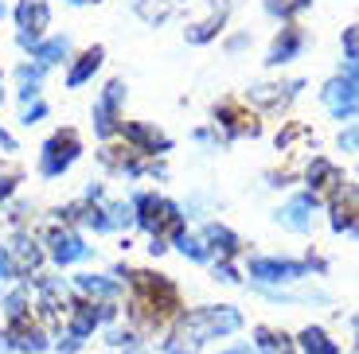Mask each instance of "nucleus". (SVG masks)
Here are the masks:
<instances>
[{
  "label": "nucleus",
  "mask_w": 359,
  "mask_h": 354,
  "mask_svg": "<svg viewBox=\"0 0 359 354\" xmlns=\"http://www.w3.org/2000/svg\"><path fill=\"white\" fill-rule=\"evenodd\" d=\"M74 288H79L86 300H94V304H114V296H117V281H109V276H94V273L74 276Z\"/></svg>",
  "instance_id": "9b49d317"
},
{
  "label": "nucleus",
  "mask_w": 359,
  "mask_h": 354,
  "mask_svg": "<svg viewBox=\"0 0 359 354\" xmlns=\"http://www.w3.org/2000/svg\"><path fill=\"white\" fill-rule=\"evenodd\" d=\"M219 24H223V12H219L215 20H207V24H196V27L188 31V39H191V43H207V39L219 31Z\"/></svg>",
  "instance_id": "b1692460"
},
{
  "label": "nucleus",
  "mask_w": 359,
  "mask_h": 354,
  "mask_svg": "<svg viewBox=\"0 0 359 354\" xmlns=\"http://www.w3.org/2000/svg\"><path fill=\"white\" fill-rule=\"evenodd\" d=\"M340 148H344V152H359V125L340 133Z\"/></svg>",
  "instance_id": "c85d7f7f"
},
{
  "label": "nucleus",
  "mask_w": 359,
  "mask_h": 354,
  "mask_svg": "<svg viewBox=\"0 0 359 354\" xmlns=\"http://www.w3.org/2000/svg\"><path fill=\"white\" fill-rule=\"evenodd\" d=\"M20 179V168L16 164H8V168H0V199H8L12 195V187H16Z\"/></svg>",
  "instance_id": "393cba45"
},
{
  "label": "nucleus",
  "mask_w": 359,
  "mask_h": 354,
  "mask_svg": "<svg viewBox=\"0 0 359 354\" xmlns=\"http://www.w3.org/2000/svg\"><path fill=\"white\" fill-rule=\"evenodd\" d=\"M305 47V36H301V27H281V36L273 39V47H269V59L273 66H281V62H289L297 51Z\"/></svg>",
  "instance_id": "ddd939ff"
},
{
  "label": "nucleus",
  "mask_w": 359,
  "mask_h": 354,
  "mask_svg": "<svg viewBox=\"0 0 359 354\" xmlns=\"http://www.w3.org/2000/svg\"><path fill=\"white\" fill-rule=\"evenodd\" d=\"M359 211V187H344L332 203V230H348Z\"/></svg>",
  "instance_id": "4468645a"
},
{
  "label": "nucleus",
  "mask_w": 359,
  "mask_h": 354,
  "mask_svg": "<svg viewBox=\"0 0 359 354\" xmlns=\"http://www.w3.org/2000/svg\"><path fill=\"white\" fill-rule=\"evenodd\" d=\"M106 339H109V346H114V351H126V346H133V343H137V331H121V327H114Z\"/></svg>",
  "instance_id": "a878e982"
},
{
  "label": "nucleus",
  "mask_w": 359,
  "mask_h": 354,
  "mask_svg": "<svg viewBox=\"0 0 359 354\" xmlns=\"http://www.w3.org/2000/svg\"><path fill=\"white\" fill-rule=\"evenodd\" d=\"M344 78L359 86V59H348V62H344Z\"/></svg>",
  "instance_id": "7c9ffc66"
},
{
  "label": "nucleus",
  "mask_w": 359,
  "mask_h": 354,
  "mask_svg": "<svg viewBox=\"0 0 359 354\" xmlns=\"http://www.w3.org/2000/svg\"><path fill=\"white\" fill-rule=\"evenodd\" d=\"M355 339H359V316H355Z\"/></svg>",
  "instance_id": "473e14b6"
},
{
  "label": "nucleus",
  "mask_w": 359,
  "mask_h": 354,
  "mask_svg": "<svg viewBox=\"0 0 359 354\" xmlns=\"http://www.w3.org/2000/svg\"><path fill=\"white\" fill-rule=\"evenodd\" d=\"M102 66V47H90V51L79 55V62L71 66V74H67V86H82V82L90 78V74Z\"/></svg>",
  "instance_id": "a211bd4d"
},
{
  "label": "nucleus",
  "mask_w": 359,
  "mask_h": 354,
  "mask_svg": "<svg viewBox=\"0 0 359 354\" xmlns=\"http://www.w3.org/2000/svg\"><path fill=\"white\" fill-rule=\"evenodd\" d=\"M254 351L258 354H297V343L278 327H258L254 331Z\"/></svg>",
  "instance_id": "f8f14e48"
},
{
  "label": "nucleus",
  "mask_w": 359,
  "mask_h": 354,
  "mask_svg": "<svg viewBox=\"0 0 359 354\" xmlns=\"http://www.w3.org/2000/svg\"><path fill=\"white\" fill-rule=\"evenodd\" d=\"M313 0H266V8L273 16H293V12H305Z\"/></svg>",
  "instance_id": "5701e85b"
},
{
  "label": "nucleus",
  "mask_w": 359,
  "mask_h": 354,
  "mask_svg": "<svg viewBox=\"0 0 359 354\" xmlns=\"http://www.w3.org/2000/svg\"><path fill=\"white\" fill-rule=\"evenodd\" d=\"M223 354H254V351L246 343H238V346H231V351H223Z\"/></svg>",
  "instance_id": "2f4dec72"
},
{
  "label": "nucleus",
  "mask_w": 359,
  "mask_h": 354,
  "mask_svg": "<svg viewBox=\"0 0 359 354\" xmlns=\"http://www.w3.org/2000/svg\"><path fill=\"white\" fill-rule=\"evenodd\" d=\"M0 339H4V335H0Z\"/></svg>",
  "instance_id": "e433bc0d"
},
{
  "label": "nucleus",
  "mask_w": 359,
  "mask_h": 354,
  "mask_svg": "<svg viewBox=\"0 0 359 354\" xmlns=\"http://www.w3.org/2000/svg\"><path fill=\"white\" fill-rule=\"evenodd\" d=\"M117 354H121V351H117Z\"/></svg>",
  "instance_id": "c9c22d12"
},
{
  "label": "nucleus",
  "mask_w": 359,
  "mask_h": 354,
  "mask_svg": "<svg viewBox=\"0 0 359 354\" xmlns=\"http://www.w3.org/2000/svg\"><path fill=\"white\" fill-rule=\"evenodd\" d=\"M129 316L141 331H156L164 319L180 316V296L168 281L153 273H133V300H129Z\"/></svg>",
  "instance_id": "f257e3e1"
},
{
  "label": "nucleus",
  "mask_w": 359,
  "mask_h": 354,
  "mask_svg": "<svg viewBox=\"0 0 359 354\" xmlns=\"http://www.w3.org/2000/svg\"><path fill=\"white\" fill-rule=\"evenodd\" d=\"M0 16H4V4H0Z\"/></svg>",
  "instance_id": "72a5a7b5"
},
{
  "label": "nucleus",
  "mask_w": 359,
  "mask_h": 354,
  "mask_svg": "<svg viewBox=\"0 0 359 354\" xmlns=\"http://www.w3.org/2000/svg\"><path fill=\"white\" fill-rule=\"evenodd\" d=\"M309 179H313V187H332V183H340V171H336L328 160H316L313 171H309Z\"/></svg>",
  "instance_id": "4be33fe9"
},
{
  "label": "nucleus",
  "mask_w": 359,
  "mask_h": 354,
  "mask_svg": "<svg viewBox=\"0 0 359 354\" xmlns=\"http://www.w3.org/2000/svg\"><path fill=\"white\" fill-rule=\"evenodd\" d=\"M79 133L74 129H63V133H55L51 141L43 144V160H39V171L43 176H63L71 168L74 160H79Z\"/></svg>",
  "instance_id": "7ed1b4c3"
},
{
  "label": "nucleus",
  "mask_w": 359,
  "mask_h": 354,
  "mask_svg": "<svg viewBox=\"0 0 359 354\" xmlns=\"http://www.w3.org/2000/svg\"><path fill=\"white\" fill-rule=\"evenodd\" d=\"M20 276V269H16V261L8 257V249L0 246V281H16Z\"/></svg>",
  "instance_id": "bb28decb"
},
{
  "label": "nucleus",
  "mask_w": 359,
  "mask_h": 354,
  "mask_svg": "<svg viewBox=\"0 0 359 354\" xmlns=\"http://www.w3.org/2000/svg\"><path fill=\"white\" fill-rule=\"evenodd\" d=\"M16 20H20V47H39V36H43L47 20H51V12H47L43 0H20L16 8Z\"/></svg>",
  "instance_id": "39448f33"
},
{
  "label": "nucleus",
  "mask_w": 359,
  "mask_h": 354,
  "mask_svg": "<svg viewBox=\"0 0 359 354\" xmlns=\"http://www.w3.org/2000/svg\"><path fill=\"white\" fill-rule=\"evenodd\" d=\"M297 351H305V354H340V343L328 339V331H320V327H305L301 335H297Z\"/></svg>",
  "instance_id": "2eb2a0df"
},
{
  "label": "nucleus",
  "mask_w": 359,
  "mask_h": 354,
  "mask_svg": "<svg viewBox=\"0 0 359 354\" xmlns=\"http://www.w3.org/2000/svg\"><path fill=\"white\" fill-rule=\"evenodd\" d=\"M121 98H126V86H121V82H109L106 94H102L98 106H94V121H98L102 136H109L117 129V106H121Z\"/></svg>",
  "instance_id": "6e6552de"
},
{
  "label": "nucleus",
  "mask_w": 359,
  "mask_h": 354,
  "mask_svg": "<svg viewBox=\"0 0 359 354\" xmlns=\"http://www.w3.org/2000/svg\"><path fill=\"white\" fill-rule=\"evenodd\" d=\"M313 206H316V195H297V199H289V203L278 211V222L285 226V230L305 234L309 222H313Z\"/></svg>",
  "instance_id": "1a4fd4ad"
},
{
  "label": "nucleus",
  "mask_w": 359,
  "mask_h": 354,
  "mask_svg": "<svg viewBox=\"0 0 359 354\" xmlns=\"http://www.w3.org/2000/svg\"><path fill=\"white\" fill-rule=\"evenodd\" d=\"M344 51H348V59H359V24L344 31Z\"/></svg>",
  "instance_id": "cd10ccee"
},
{
  "label": "nucleus",
  "mask_w": 359,
  "mask_h": 354,
  "mask_svg": "<svg viewBox=\"0 0 359 354\" xmlns=\"http://www.w3.org/2000/svg\"><path fill=\"white\" fill-rule=\"evenodd\" d=\"M305 261H278V257H254L250 261V276L254 281H266V284H289V281H301L309 276Z\"/></svg>",
  "instance_id": "20e7f679"
},
{
  "label": "nucleus",
  "mask_w": 359,
  "mask_h": 354,
  "mask_svg": "<svg viewBox=\"0 0 359 354\" xmlns=\"http://www.w3.org/2000/svg\"><path fill=\"white\" fill-rule=\"evenodd\" d=\"M43 113H47V106H43V101H36V106H27V109H24V121L32 125V121H39Z\"/></svg>",
  "instance_id": "c756f323"
},
{
  "label": "nucleus",
  "mask_w": 359,
  "mask_h": 354,
  "mask_svg": "<svg viewBox=\"0 0 359 354\" xmlns=\"http://www.w3.org/2000/svg\"><path fill=\"white\" fill-rule=\"evenodd\" d=\"M203 241H207L211 249H219V253H223V261L238 253V238H234V234L226 230V226H219V222H211V226L203 230Z\"/></svg>",
  "instance_id": "6ab92c4d"
},
{
  "label": "nucleus",
  "mask_w": 359,
  "mask_h": 354,
  "mask_svg": "<svg viewBox=\"0 0 359 354\" xmlns=\"http://www.w3.org/2000/svg\"><path fill=\"white\" fill-rule=\"evenodd\" d=\"M47 253H51L55 265H74V261H82L90 253V246L74 230H51L47 234Z\"/></svg>",
  "instance_id": "423d86ee"
},
{
  "label": "nucleus",
  "mask_w": 359,
  "mask_h": 354,
  "mask_svg": "<svg viewBox=\"0 0 359 354\" xmlns=\"http://www.w3.org/2000/svg\"><path fill=\"white\" fill-rule=\"evenodd\" d=\"M4 249H8V257L16 261L20 276H32L39 269V261H43V249L36 246V238H27V234H16L12 246H4Z\"/></svg>",
  "instance_id": "9d476101"
},
{
  "label": "nucleus",
  "mask_w": 359,
  "mask_h": 354,
  "mask_svg": "<svg viewBox=\"0 0 359 354\" xmlns=\"http://www.w3.org/2000/svg\"><path fill=\"white\" fill-rule=\"evenodd\" d=\"M121 133H126L129 141H137L144 152H156V148H161V152H168V148H172V141H168V136H161L156 129H149V125H126Z\"/></svg>",
  "instance_id": "dca6fc26"
},
{
  "label": "nucleus",
  "mask_w": 359,
  "mask_h": 354,
  "mask_svg": "<svg viewBox=\"0 0 359 354\" xmlns=\"http://www.w3.org/2000/svg\"><path fill=\"white\" fill-rule=\"evenodd\" d=\"M176 246H180V253L191 257V261H207V257H211V249H207L203 238H188V234H180Z\"/></svg>",
  "instance_id": "412c9836"
},
{
  "label": "nucleus",
  "mask_w": 359,
  "mask_h": 354,
  "mask_svg": "<svg viewBox=\"0 0 359 354\" xmlns=\"http://www.w3.org/2000/svg\"><path fill=\"white\" fill-rule=\"evenodd\" d=\"M176 327L196 346H203V343H211V339L234 335V331L243 327V316H238L231 304H215V308H196V311H188V316H180Z\"/></svg>",
  "instance_id": "f03ea898"
},
{
  "label": "nucleus",
  "mask_w": 359,
  "mask_h": 354,
  "mask_svg": "<svg viewBox=\"0 0 359 354\" xmlns=\"http://www.w3.org/2000/svg\"><path fill=\"white\" fill-rule=\"evenodd\" d=\"M67 39H47V43H39L36 47V59H39V66H51V62H59L67 55Z\"/></svg>",
  "instance_id": "aec40b11"
},
{
  "label": "nucleus",
  "mask_w": 359,
  "mask_h": 354,
  "mask_svg": "<svg viewBox=\"0 0 359 354\" xmlns=\"http://www.w3.org/2000/svg\"><path fill=\"white\" fill-rule=\"evenodd\" d=\"M71 4H82V0H71Z\"/></svg>",
  "instance_id": "f704fd0d"
},
{
  "label": "nucleus",
  "mask_w": 359,
  "mask_h": 354,
  "mask_svg": "<svg viewBox=\"0 0 359 354\" xmlns=\"http://www.w3.org/2000/svg\"><path fill=\"white\" fill-rule=\"evenodd\" d=\"M215 117L223 125H231V133H250V136L258 133V121H254V117H246L243 109L234 106V101H223V106L215 109Z\"/></svg>",
  "instance_id": "f3484780"
},
{
  "label": "nucleus",
  "mask_w": 359,
  "mask_h": 354,
  "mask_svg": "<svg viewBox=\"0 0 359 354\" xmlns=\"http://www.w3.org/2000/svg\"><path fill=\"white\" fill-rule=\"evenodd\" d=\"M324 101H328V109H332L336 117H355L359 113V86L348 78H332L328 86H324Z\"/></svg>",
  "instance_id": "0eeeda50"
}]
</instances>
